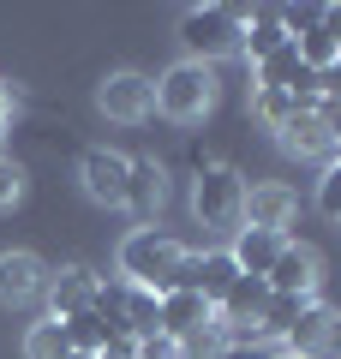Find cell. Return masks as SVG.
I'll list each match as a JSON object with an SVG mask.
<instances>
[{"instance_id":"obj_30","label":"cell","mask_w":341,"mask_h":359,"mask_svg":"<svg viewBox=\"0 0 341 359\" xmlns=\"http://www.w3.org/2000/svg\"><path fill=\"white\" fill-rule=\"evenodd\" d=\"M215 359H276V347L269 341H222Z\"/></svg>"},{"instance_id":"obj_28","label":"cell","mask_w":341,"mask_h":359,"mask_svg":"<svg viewBox=\"0 0 341 359\" xmlns=\"http://www.w3.org/2000/svg\"><path fill=\"white\" fill-rule=\"evenodd\" d=\"M18 198H25V162L0 156V210H13Z\"/></svg>"},{"instance_id":"obj_33","label":"cell","mask_w":341,"mask_h":359,"mask_svg":"<svg viewBox=\"0 0 341 359\" xmlns=\"http://www.w3.org/2000/svg\"><path fill=\"white\" fill-rule=\"evenodd\" d=\"M186 168H192V180H198L203 168H210V150H203V144H186Z\"/></svg>"},{"instance_id":"obj_12","label":"cell","mask_w":341,"mask_h":359,"mask_svg":"<svg viewBox=\"0 0 341 359\" xmlns=\"http://www.w3.org/2000/svg\"><path fill=\"white\" fill-rule=\"evenodd\" d=\"M48 287V264L36 252H0V306H30Z\"/></svg>"},{"instance_id":"obj_15","label":"cell","mask_w":341,"mask_h":359,"mask_svg":"<svg viewBox=\"0 0 341 359\" xmlns=\"http://www.w3.org/2000/svg\"><path fill=\"white\" fill-rule=\"evenodd\" d=\"M335 318H341L335 306L312 299V306L300 311V323L281 335V341H288V353H300V359H323V353H329V330H335Z\"/></svg>"},{"instance_id":"obj_25","label":"cell","mask_w":341,"mask_h":359,"mask_svg":"<svg viewBox=\"0 0 341 359\" xmlns=\"http://www.w3.org/2000/svg\"><path fill=\"white\" fill-rule=\"evenodd\" d=\"M293 54H300V66H312V72H323V66L341 60V48L323 36V30H305V36H293Z\"/></svg>"},{"instance_id":"obj_39","label":"cell","mask_w":341,"mask_h":359,"mask_svg":"<svg viewBox=\"0 0 341 359\" xmlns=\"http://www.w3.org/2000/svg\"><path fill=\"white\" fill-rule=\"evenodd\" d=\"M0 138H6V126H0Z\"/></svg>"},{"instance_id":"obj_37","label":"cell","mask_w":341,"mask_h":359,"mask_svg":"<svg viewBox=\"0 0 341 359\" xmlns=\"http://www.w3.org/2000/svg\"><path fill=\"white\" fill-rule=\"evenodd\" d=\"M66 359H96V353H66Z\"/></svg>"},{"instance_id":"obj_2","label":"cell","mask_w":341,"mask_h":359,"mask_svg":"<svg viewBox=\"0 0 341 359\" xmlns=\"http://www.w3.org/2000/svg\"><path fill=\"white\" fill-rule=\"evenodd\" d=\"M240 30H246V6H186L180 13V48H186V60L215 66L227 54H240Z\"/></svg>"},{"instance_id":"obj_8","label":"cell","mask_w":341,"mask_h":359,"mask_svg":"<svg viewBox=\"0 0 341 359\" xmlns=\"http://www.w3.org/2000/svg\"><path fill=\"white\" fill-rule=\"evenodd\" d=\"M240 282V264L227 252H186V264H180V282L174 287H192L198 299H210V306H222V294Z\"/></svg>"},{"instance_id":"obj_23","label":"cell","mask_w":341,"mask_h":359,"mask_svg":"<svg viewBox=\"0 0 341 359\" xmlns=\"http://www.w3.org/2000/svg\"><path fill=\"white\" fill-rule=\"evenodd\" d=\"M72 347H66V330L54 318H42V323H30V335H25V359H66Z\"/></svg>"},{"instance_id":"obj_7","label":"cell","mask_w":341,"mask_h":359,"mask_svg":"<svg viewBox=\"0 0 341 359\" xmlns=\"http://www.w3.org/2000/svg\"><path fill=\"white\" fill-rule=\"evenodd\" d=\"M269 294H293V299H317V282H323V257L312 245H281V257L269 264Z\"/></svg>"},{"instance_id":"obj_9","label":"cell","mask_w":341,"mask_h":359,"mask_svg":"<svg viewBox=\"0 0 341 359\" xmlns=\"http://www.w3.org/2000/svg\"><path fill=\"white\" fill-rule=\"evenodd\" d=\"M96 282H102V276H90L84 264H60V269H48V287H42V299H48V318L66 323V318H78V311H90Z\"/></svg>"},{"instance_id":"obj_22","label":"cell","mask_w":341,"mask_h":359,"mask_svg":"<svg viewBox=\"0 0 341 359\" xmlns=\"http://www.w3.org/2000/svg\"><path fill=\"white\" fill-rule=\"evenodd\" d=\"M312 306V299H293V294H269V306H264V318H258V330H264V341L269 335H288L293 323H300V311Z\"/></svg>"},{"instance_id":"obj_34","label":"cell","mask_w":341,"mask_h":359,"mask_svg":"<svg viewBox=\"0 0 341 359\" xmlns=\"http://www.w3.org/2000/svg\"><path fill=\"white\" fill-rule=\"evenodd\" d=\"M323 36L341 48V6H323Z\"/></svg>"},{"instance_id":"obj_5","label":"cell","mask_w":341,"mask_h":359,"mask_svg":"<svg viewBox=\"0 0 341 359\" xmlns=\"http://www.w3.org/2000/svg\"><path fill=\"white\" fill-rule=\"evenodd\" d=\"M96 108L114 120V126H144L156 114V78L144 72H108L96 84Z\"/></svg>"},{"instance_id":"obj_13","label":"cell","mask_w":341,"mask_h":359,"mask_svg":"<svg viewBox=\"0 0 341 359\" xmlns=\"http://www.w3.org/2000/svg\"><path fill=\"white\" fill-rule=\"evenodd\" d=\"M264 306H269V282L264 276H240V282L222 294V306H215V330H258V318H264Z\"/></svg>"},{"instance_id":"obj_18","label":"cell","mask_w":341,"mask_h":359,"mask_svg":"<svg viewBox=\"0 0 341 359\" xmlns=\"http://www.w3.org/2000/svg\"><path fill=\"white\" fill-rule=\"evenodd\" d=\"M329 138H335V132L317 120V108H300V114L276 132V144H281L288 156H329Z\"/></svg>"},{"instance_id":"obj_21","label":"cell","mask_w":341,"mask_h":359,"mask_svg":"<svg viewBox=\"0 0 341 359\" xmlns=\"http://www.w3.org/2000/svg\"><path fill=\"white\" fill-rule=\"evenodd\" d=\"M60 330H66V347H72V353H102V347H108V330H102L96 311H78V318H66Z\"/></svg>"},{"instance_id":"obj_24","label":"cell","mask_w":341,"mask_h":359,"mask_svg":"<svg viewBox=\"0 0 341 359\" xmlns=\"http://www.w3.org/2000/svg\"><path fill=\"white\" fill-rule=\"evenodd\" d=\"M252 114L264 120L269 132H281V126H288L293 114H300V102H293L288 90H252Z\"/></svg>"},{"instance_id":"obj_19","label":"cell","mask_w":341,"mask_h":359,"mask_svg":"<svg viewBox=\"0 0 341 359\" xmlns=\"http://www.w3.org/2000/svg\"><path fill=\"white\" fill-rule=\"evenodd\" d=\"M126 335H132V341L162 335V294H150V287H132V282H126Z\"/></svg>"},{"instance_id":"obj_11","label":"cell","mask_w":341,"mask_h":359,"mask_svg":"<svg viewBox=\"0 0 341 359\" xmlns=\"http://www.w3.org/2000/svg\"><path fill=\"white\" fill-rule=\"evenodd\" d=\"M293 216H300V192H293V186H281V180H258V186H246V228L281 233Z\"/></svg>"},{"instance_id":"obj_27","label":"cell","mask_w":341,"mask_h":359,"mask_svg":"<svg viewBox=\"0 0 341 359\" xmlns=\"http://www.w3.org/2000/svg\"><path fill=\"white\" fill-rule=\"evenodd\" d=\"M317 210H323L329 222H341V162H329L323 180H317Z\"/></svg>"},{"instance_id":"obj_35","label":"cell","mask_w":341,"mask_h":359,"mask_svg":"<svg viewBox=\"0 0 341 359\" xmlns=\"http://www.w3.org/2000/svg\"><path fill=\"white\" fill-rule=\"evenodd\" d=\"M323 359H341V318H335V330H329V353Z\"/></svg>"},{"instance_id":"obj_16","label":"cell","mask_w":341,"mask_h":359,"mask_svg":"<svg viewBox=\"0 0 341 359\" xmlns=\"http://www.w3.org/2000/svg\"><path fill=\"white\" fill-rule=\"evenodd\" d=\"M281 245H288V233H269V228H240V233H234V245H227V257L240 264V276H269V264L281 257Z\"/></svg>"},{"instance_id":"obj_1","label":"cell","mask_w":341,"mask_h":359,"mask_svg":"<svg viewBox=\"0 0 341 359\" xmlns=\"http://www.w3.org/2000/svg\"><path fill=\"white\" fill-rule=\"evenodd\" d=\"M120 282H132V287H150V294H174V282H180V264H186V245L174 240L168 228H132L126 240H120Z\"/></svg>"},{"instance_id":"obj_10","label":"cell","mask_w":341,"mask_h":359,"mask_svg":"<svg viewBox=\"0 0 341 359\" xmlns=\"http://www.w3.org/2000/svg\"><path fill=\"white\" fill-rule=\"evenodd\" d=\"M162 204H168V168L156 162V156H132V174H126V204L120 210H132V216L150 228L156 216H162Z\"/></svg>"},{"instance_id":"obj_17","label":"cell","mask_w":341,"mask_h":359,"mask_svg":"<svg viewBox=\"0 0 341 359\" xmlns=\"http://www.w3.org/2000/svg\"><path fill=\"white\" fill-rule=\"evenodd\" d=\"M288 30H281V18H276V6H252V13H246V30H240V54L246 60H269V54L276 48H288Z\"/></svg>"},{"instance_id":"obj_3","label":"cell","mask_w":341,"mask_h":359,"mask_svg":"<svg viewBox=\"0 0 341 359\" xmlns=\"http://www.w3.org/2000/svg\"><path fill=\"white\" fill-rule=\"evenodd\" d=\"M192 216H198V228L240 233L246 228V174L227 162H210L192 180Z\"/></svg>"},{"instance_id":"obj_36","label":"cell","mask_w":341,"mask_h":359,"mask_svg":"<svg viewBox=\"0 0 341 359\" xmlns=\"http://www.w3.org/2000/svg\"><path fill=\"white\" fill-rule=\"evenodd\" d=\"M329 162H341V132H335V138H329Z\"/></svg>"},{"instance_id":"obj_4","label":"cell","mask_w":341,"mask_h":359,"mask_svg":"<svg viewBox=\"0 0 341 359\" xmlns=\"http://www.w3.org/2000/svg\"><path fill=\"white\" fill-rule=\"evenodd\" d=\"M215 108V66H198V60H180L156 78V114H168L174 126H192Z\"/></svg>"},{"instance_id":"obj_31","label":"cell","mask_w":341,"mask_h":359,"mask_svg":"<svg viewBox=\"0 0 341 359\" xmlns=\"http://www.w3.org/2000/svg\"><path fill=\"white\" fill-rule=\"evenodd\" d=\"M317 102H335V108H341V60L317 72Z\"/></svg>"},{"instance_id":"obj_26","label":"cell","mask_w":341,"mask_h":359,"mask_svg":"<svg viewBox=\"0 0 341 359\" xmlns=\"http://www.w3.org/2000/svg\"><path fill=\"white\" fill-rule=\"evenodd\" d=\"M276 18H281V30L288 36H305V30H323V6H276Z\"/></svg>"},{"instance_id":"obj_29","label":"cell","mask_w":341,"mask_h":359,"mask_svg":"<svg viewBox=\"0 0 341 359\" xmlns=\"http://www.w3.org/2000/svg\"><path fill=\"white\" fill-rule=\"evenodd\" d=\"M180 347V359H215V347H222V330H198V335H186V341H174Z\"/></svg>"},{"instance_id":"obj_38","label":"cell","mask_w":341,"mask_h":359,"mask_svg":"<svg viewBox=\"0 0 341 359\" xmlns=\"http://www.w3.org/2000/svg\"><path fill=\"white\" fill-rule=\"evenodd\" d=\"M276 359H300V353H276Z\"/></svg>"},{"instance_id":"obj_6","label":"cell","mask_w":341,"mask_h":359,"mask_svg":"<svg viewBox=\"0 0 341 359\" xmlns=\"http://www.w3.org/2000/svg\"><path fill=\"white\" fill-rule=\"evenodd\" d=\"M126 174H132V156L108 150V144H90V150L78 156V180H84V192L96 198V204H108V210L126 204Z\"/></svg>"},{"instance_id":"obj_32","label":"cell","mask_w":341,"mask_h":359,"mask_svg":"<svg viewBox=\"0 0 341 359\" xmlns=\"http://www.w3.org/2000/svg\"><path fill=\"white\" fill-rule=\"evenodd\" d=\"M96 359H138V341H132V335H108V347H102Z\"/></svg>"},{"instance_id":"obj_14","label":"cell","mask_w":341,"mask_h":359,"mask_svg":"<svg viewBox=\"0 0 341 359\" xmlns=\"http://www.w3.org/2000/svg\"><path fill=\"white\" fill-rule=\"evenodd\" d=\"M210 323H215V306H210V299H198L192 287L162 294V335H168V341H186V335L210 330Z\"/></svg>"},{"instance_id":"obj_20","label":"cell","mask_w":341,"mask_h":359,"mask_svg":"<svg viewBox=\"0 0 341 359\" xmlns=\"http://www.w3.org/2000/svg\"><path fill=\"white\" fill-rule=\"evenodd\" d=\"M90 311L102 318V330H108V335H126V282H120V276H114V282H96Z\"/></svg>"}]
</instances>
